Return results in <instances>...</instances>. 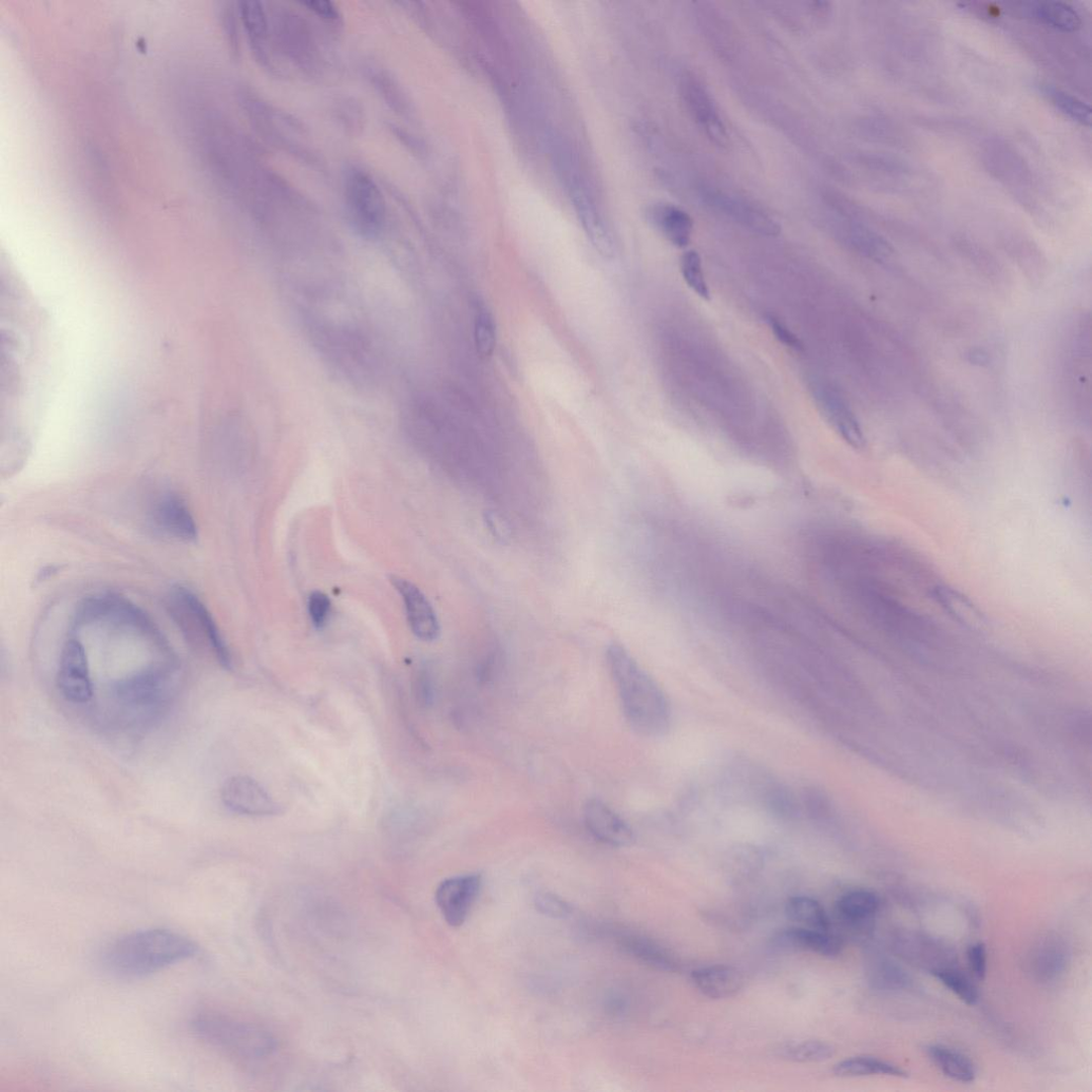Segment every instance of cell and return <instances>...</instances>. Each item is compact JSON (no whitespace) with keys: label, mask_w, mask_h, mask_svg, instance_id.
Returning a JSON list of instances; mask_svg holds the SVG:
<instances>
[{"label":"cell","mask_w":1092,"mask_h":1092,"mask_svg":"<svg viewBox=\"0 0 1092 1092\" xmlns=\"http://www.w3.org/2000/svg\"><path fill=\"white\" fill-rule=\"evenodd\" d=\"M344 193L357 232L368 238L377 236L387 218L386 200L378 185L366 172L355 170L348 178Z\"/></svg>","instance_id":"4"},{"label":"cell","mask_w":1092,"mask_h":1092,"mask_svg":"<svg viewBox=\"0 0 1092 1092\" xmlns=\"http://www.w3.org/2000/svg\"><path fill=\"white\" fill-rule=\"evenodd\" d=\"M57 685L67 701L86 704L93 696L89 664L84 646L76 639L64 647Z\"/></svg>","instance_id":"9"},{"label":"cell","mask_w":1092,"mask_h":1092,"mask_svg":"<svg viewBox=\"0 0 1092 1092\" xmlns=\"http://www.w3.org/2000/svg\"><path fill=\"white\" fill-rule=\"evenodd\" d=\"M309 615L316 628H322L330 616L331 601L323 592L314 591L308 601Z\"/></svg>","instance_id":"36"},{"label":"cell","mask_w":1092,"mask_h":1092,"mask_svg":"<svg viewBox=\"0 0 1092 1092\" xmlns=\"http://www.w3.org/2000/svg\"><path fill=\"white\" fill-rule=\"evenodd\" d=\"M240 15L249 39L256 46L265 42L268 23L263 5L259 2H243L240 4Z\"/></svg>","instance_id":"33"},{"label":"cell","mask_w":1092,"mask_h":1092,"mask_svg":"<svg viewBox=\"0 0 1092 1092\" xmlns=\"http://www.w3.org/2000/svg\"><path fill=\"white\" fill-rule=\"evenodd\" d=\"M392 583L404 601L412 633L420 640L434 641L440 633L435 611L421 590L411 582L392 578Z\"/></svg>","instance_id":"14"},{"label":"cell","mask_w":1092,"mask_h":1092,"mask_svg":"<svg viewBox=\"0 0 1092 1092\" xmlns=\"http://www.w3.org/2000/svg\"><path fill=\"white\" fill-rule=\"evenodd\" d=\"M812 390L819 410L842 439L856 450L865 449L867 439L864 430L847 400L822 383Z\"/></svg>","instance_id":"10"},{"label":"cell","mask_w":1092,"mask_h":1092,"mask_svg":"<svg viewBox=\"0 0 1092 1092\" xmlns=\"http://www.w3.org/2000/svg\"><path fill=\"white\" fill-rule=\"evenodd\" d=\"M934 598L955 620L970 626L982 625L985 617L969 599L949 587H937Z\"/></svg>","instance_id":"25"},{"label":"cell","mask_w":1092,"mask_h":1092,"mask_svg":"<svg viewBox=\"0 0 1092 1092\" xmlns=\"http://www.w3.org/2000/svg\"><path fill=\"white\" fill-rule=\"evenodd\" d=\"M482 887L483 876L477 873L448 878L438 885L435 902L449 925L465 924Z\"/></svg>","instance_id":"5"},{"label":"cell","mask_w":1092,"mask_h":1092,"mask_svg":"<svg viewBox=\"0 0 1092 1092\" xmlns=\"http://www.w3.org/2000/svg\"><path fill=\"white\" fill-rule=\"evenodd\" d=\"M930 974L964 1003L972 1006L979 1002V989H977L970 977L961 969H958L957 966L937 969Z\"/></svg>","instance_id":"27"},{"label":"cell","mask_w":1092,"mask_h":1092,"mask_svg":"<svg viewBox=\"0 0 1092 1092\" xmlns=\"http://www.w3.org/2000/svg\"><path fill=\"white\" fill-rule=\"evenodd\" d=\"M691 977L698 991L711 1000L734 998L744 987L742 973L730 966L717 965L697 969Z\"/></svg>","instance_id":"17"},{"label":"cell","mask_w":1092,"mask_h":1092,"mask_svg":"<svg viewBox=\"0 0 1092 1092\" xmlns=\"http://www.w3.org/2000/svg\"><path fill=\"white\" fill-rule=\"evenodd\" d=\"M700 196L707 206L729 217L741 226L763 236L775 237L781 233L780 224L762 210L723 193L711 186H702Z\"/></svg>","instance_id":"8"},{"label":"cell","mask_w":1092,"mask_h":1092,"mask_svg":"<svg viewBox=\"0 0 1092 1092\" xmlns=\"http://www.w3.org/2000/svg\"><path fill=\"white\" fill-rule=\"evenodd\" d=\"M653 220L664 236L678 247H685L691 241L694 221L685 210L674 205H661L654 208Z\"/></svg>","instance_id":"21"},{"label":"cell","mask_w":1092,"mask_h":1092,"mask_svg":"<svg viewBox=\"0 0 1092 1092\" xmlns=\"http://www.w3.org/2000/svg\"><path fill=\"white\" fill-rule=\"evenodd\" d=\"M57 571H59V569H57L56 567H48V568L44 569L40 573V580L42 581V580H45V579L54 576V574L57 573Z\"/></svg>","instance_id":"40"},{"label":"cell","mask_w":1092,"mask_h":1092,"mask_svg":"<svg viewBox=\"0 0 1092 1092\" xmlns=\"http://www.w3.org/2000/svg\"><path fill=\"white\" fill-rule=\"evenodd\" d=\"M681 93L688 112L701 126L706 136L719 146L729 145V133L719 116L711 94L694 74L685 73L682 76Z\"/></svg>","instance_id":"7"},{"label":"cell","mask_w":1092,"mask_h":1092,"mask_svg":"<svg viewBox=\"0 0 1092 1092\" xmlns=\"http://www.w3.org/2000/svg\"><path fill=\"white\" fill-rule=\"evenodd\" d=\"M536 910L554 918H566L572 913V908L560 896L542 892L534 897Z\"/></svg>","instance_id":"35"},{"label":"cell","mask_w":1092,"mask_h":1092,"mask_svg":"<svg viewBox=\"0 0 1092 1092\" xmlns=\"http://www.w3.org/2000/svg\"><path fill=\"white\" fill-rule=\"evenodd\" d=\"M624 715L636 731L658 735L668 724V705L659 686L620 644H610L606 653Z\"/></svg>","instance_id":"2"},{"label":"cell","mask_w":1092,"mask_h":1092,"mask_svg":"<svg viewBox=\"0 0 1092 1092\" xmlns=\"http://www.w3.org/2000/svg\"><path fill=\"white\" fill-rule=\"evenodd\" d=\"M190 1029L201 1043L236 1061H259L275 1049L270 1033L215 1010L198 1012Z\"/></svg>","instance_id":"3"},{"label":"cell","mask_w":1092,"mask_h":1092,"mask_svg":"<svg viewBox=\"0 0 1092 1092\" xmlns=\"http://www.w3.org/2000/svg\"><path fill=\"white\" fill-rule=\"evenodd\" d=\"M1029 10L1041 22L1064 31H1076L1082 25L1078 12L1064 3H1033Z\"/></svg>","instance_id":"26"},{"label":"cell","mask_w":1092,"mask_h":1092,"mask_svg":"<svg viewBox=\"0 0 1092 1092\" xmlns=\"http://www.w3.org/2000/svg\"><path fill=\"white\" fill-rule=\"evenodd\" d=\"M176 600L183 609L188 612L191 619L199 625L210 646L215 651L219 663L226 669L232 667V658L221 636L220 630L213 619L212 614L204 604L187 589L179 588L176 591Z\"/></svg>","instance_id":"19"},{"label":"cell","mask_w":1092,"mask_h":1092,"mask_svg":"<svg viewBox=\"0 0 1092 1092\" xmlns=\"http://www.w3.org/2000/svg\"><path fill=\"white\" fill-rule=\"evenodd\" d=\"M1070 961L1071 951L1065 938L1049 933L1030 947L1025 957V969L1034 982L1051 984L1061 979Z\"/></svg>","instance_id":"6"},{"label":"cell","mask_w":1092,"mask_h":1092,"mask_svg":"<svg viewBox=\"0 0 1092 1092\" xmlns=\"http://www.w3.org/2000/svg\"><path fill=\"white\" fill-rule=\"evenodd\" d=\"M305 7H308L311 11L317 15L325 18V20L335 21L338 18V11L332 3L329 2H310L304 3Z\"/></svg>","instance_id":"39"},{"label":"cell","mask_w":1092,"mask_h":1092,"mask_svg":"<svg viewBox=\"0 0 1092 1092\" xmlns=\"http://www.w3.org/2000/svg\"><path fill=\"white\" fill-rule=\"evenodd\" d=\"M927 1053L931 1062L947 1078L964 1084L975 1081V1066L962 1052L947 1046L934 1045L928 1047Z\"/></svg>","instance_id":"22"},{"label":"cell","mask_w":1092,"mask_h":1092,"mask_svg":"<svg viewBox=\"0 0 1092 1092\" xmlns=\"http://www.w3.org/2000/svg\"><path fill=\"white\" fill-rule=\"evenodd\" d=\"M681 272L684 281L699 297L704 300L711 299L710 289L705 280L702 268V260L697 252L689 251L681 259Z\"/></svg>","instance_id":"32"},{"label":"cell","mask_w":1092,"mask_h":1092,"mask_svg":"<svg viewBox=\"0 0 1092 1092\" xmlns=\"http://www.w3.org/2000/svg\"><path fill=\"white\" fill-rule=\"evenodd\" d=\"M475 344L479 355L492 356L496 344V330L492 316L486 310H479L475 320Z\"/></svg>","instance_id":"34"},{"label":"cell","mask_w":1092,"mask_h":1092,"mask_svg":"<svg viewBox=\"0 0 1092 1092\" xmlns=\"http://www.w3.org/2000/svg\"><path fill=\"white\" fill-rule=\"evenodd\" d=\"M833 1073L835 1077L840 1079L871 1076H889L900 1079L908 1077V1073L904 1069L871 1057H857L841 1061L834 1066Z\"/></svg>","instance_id":"23"},{"label":"cell","mask_w":1092,"mask_h":1092,"mask_svg":"<svg viewBox=\"0 0 1092 1092\" xmlns=\"http://www.w3.org/2000/svg\"><path fill=\"white\" fill-rule=\"evenodd\" d=\"M155 523L165 533L185 542L198 538V528L193 514L182 498L166 495L155 509Z\"/></svg>","instance_id":"18"},{"label":"cell","mask_w":1092,"mask_h":1092,"mask_svg":"<svg viewBox=\"0 0 1092 1092\" xmlns=\"http://www.w3.org/2000/svg\"><path fill=\"white\" fill-rule=\"evenodd\" d=\"M894 950L904 961L929 973L934 970L956 966V955L947 946L930 936L903 932L894 938Z\"/></svg>","instance_id":"12"},{"label":"cell","mask_w":1092,"mask_h":1092,"mask_svg":"<svg viewBox=\"0 0 1092 1092\" xmlns=\"http://www.w3.org/2000/svg\"><path fill=\"white\" fill-rule=\"evenodd\" d=\"M584 821L590 834L612 848H625L634 840L633 830L607 804L599 799L588 800L584 807Z\"/></svg>","instance_id":"15"},{"label":"cell","mask_w":1092,"mask_h":1092,"mask_svg":"<svg viewBox=\"0 0 1092 1092\" xmlns=\"http://www.w3.org/2000/svg\"><path fill=\"white\" fill-rule=\"evenodd\" d=\"M1045 97L1072 120L1082 125L1091 123V109L1073 95L1049 84L1040 85Z\"/></svg>","instance_id":"30"},{"label":"cell","mask_w":1092,"mask_h":1092,"mask_svg":"<svg viewBox=\"0 0 1092 1092\" xmlns=\"http://www.w3.org/2000/svg\"><path fill=\"white\" fill-rule=\"evenodd\" d=\"M871 981L878 989L899 991L911 986L909 974L889 960L876 961L871 970Z\"/></svg>","instance_id":"31"},{"label":"cell","mask_w":1092,"mask_h":1092,"mask_svg":"<svg viewBox=\"0 0 1092 1092\" xmlns=\"http://www.w3.org/2000/svg\"><path fill=\"white\" fill-rule=\"evenodd\" d=\"M772 945L781 951L810 952L828 958L837 957L842 951L838 935L806 927L781 929L773 936Z\"/></svg>","instance_id":"16"},{"label":"cell","mask_w":1092,"mask_h":1092,"mask_svg":"<svg viewBox=\"0 0 1092 1092\" xmlns=\"http://www.w3.org/2000/svg\"><path fill=\"white\" fill-rule=\"evenodd\" d=\"M845 231L846 239L862 255L877 261L888 259L892 255L891 246L864 226L850 224Z\"/></svg>","instance_id":"29"},{"label":"cell","mask_w":1092,"mask_h":1092,"mask_svg":"<svg viewBox=\"0 0 1092 1092\" xmlns=\"http://www.w3.org/2000/svg\"><path fill=\"white\" fill-rule=\"evenodd\" d=\"M771 330L776 338L784 344L785 348L791 349L796 352H802L804 346L801 339L788 327L787 324L782 322L779 318L771 315L768 317Z\"/></svg>","instance_id":"38"},{"label":"cell","mask_w":1092,"mask_h":1092,"mask_svg":"<svg viewBox=\"0 0 1092 1092\" xmlns=\"http://www.w3.org/2000/svg\"><path fill=\"white\" fill-rule=\"evenodd\" d=\"M967 960L969 969L975 979L984 981L988 967L986 946L983 942H977L970 946L967 951Z\"/></svg>","instance_id":"37"},{"label":"cell","mask_w":1092,"mask_h":1092,"mask_svg":"<svg viewBox=\"0 0 1092 1092\" xmlns=\"http://www.w3.org/2000/svg\"><path fill=\"white\" fill-rule=\"evenodd\" d=\"M880 907V899L869 890H855L841 895L835 912L842 923L851 927H864L873 921Z\"/></svg>","instance_id":"20"},{"label":"cell","mask_w":1092,"mask_h":1092,"mask_svg":"<svg viewBox=\"0 0 1092 1092\" xmlns=\"http://www.w3.org/2000/svg\"><path fill=\"white\" fill-rule=\"evenodd\" d=\"M612 940L626 954L639 963L667 973L680 971L677 957L666 948L641 933L630 930L609 928L606 930Z\"/></svg>","instance_id":"13"},{"label":"cell","mask_w":1092,"mask_h":1092,"mask_svg":"<svg viewBox=\"0 0 1092 1092\" xmlns=\"http://www.w3.org/2000/svg\"><path fill=\"white\" fill-rule=\"evenodd\" d=\"M785 914L791 921L802 927L830 931L831 921L825 909L816 899L808 896H795L785 905Z\"/></svg>","instance_id":"24"},{"label":"cell","mask_w":1092,"mask_h":1092,"mask_svg":"<svg viewBox=\"0 0 1092 1092\" xmlns=\"http://www.w3.org/2000/svg\"><path fill=\"white\" fill-rule=\"evenodd\" d=\"M200 952L187 935L165 928L136 930L119 936L100 954L102 969L121 980H140L189 960Z\"/></svg>","instance_id":"1"},{"label":"cell","mask_w":1092,"mask_h":1092,"mask_svg":"<svg viewBox=\"0 0 1092 1092\" xmlns=\"http://www.w3.org/2000/svg\"><path fill=\"white\" fill-rule=\"evenodd\" d=\"M221 798L228 810L241 815L268 816L279 813L275 800L252 778H229L223 785Z\"/></svg>","instance_id":"11"},{"label":"cell","mask_w":1092,"mask_h":1092,"mask_svg":"<svg viewBox=\"0 0 1092 1092\" xmlns=\"http://www.w3.org/2000/svg\"><path fill=\"white\" fill-rule=\"evenodd\" d=\"M834 1056V1049L825 1041L803 1040L788 1044L779 1050V1057L793 1063H821Z\"/></svg>","instance_id":"28"}]
</instances>
